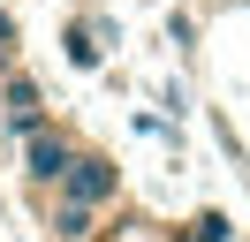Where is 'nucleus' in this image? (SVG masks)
Instances as JSON below:
<instances>
[{
    "label": "nucleus",
    "instance_id": "20e7f679",
    "mask_svg": "<svg viewBox=\"0 0 250 242\" xmlns=\"http://www.w3.org/2000/svg\"><path fill=\"white\" fill-rule=\"evenodd\" d=\"M106 38H114L106 23H83V15H76L61 45H68V60H76V68H99V60H106Z\"/></svg>",
    "mask_w": 250,
    "mask_h": 242
},
{
    "label": "nucleus",
    "instance_id": "f257e3e1",
    "mask_svg": "<svg viewBox=\"0 0 250 242\" xmlns=\"http://www.w3.org/2000/svg\"><path fill=\"white\" fill-rule=\"evenodd\" d=\"M68 159H76V136L68 129H53V121H38L31 136H23V182L31 189H61V174H68Z\"/></svg>",
    "mask_w": 250,
    "mask_h": 242
},
{
    "label": "nucleus",
    "instance_id": "7ed1b4c3",
    "mask_svg": "<svg viewBox=\"0 0 250 242\" xmlns=\"http://www.w3.org/2000/svg\"><path fill=\"white\" fill-rule=\"evenodd\" d=\"M0 121H8V136H31L38 121H46V91H38V76L0 68Z\"/></svg>",
    "mask_w": 250,
    "mask_h": 242
},
{
    "label": "nucleus",
    "instance_id": "f03ea898",
    "mask_svg": "<svg viewBox=\"0 0 250 242\" xmlns=\"http://www.w3.org/2000/svg\"><path fill=\"white\" fill-rule=\"evenodd\" d=\"M114 189H122V174H114L106 151H76L53 197H68V204H91V212H99V204H114Z\"/></svg>",
    "mask_w": 250,
    "mask_h": 242
},
{
    "label": "nucleus",
    "instance_id": "6e6552de",
    "mask_svg": "<svg viewBox=\"0 0 250 242\" xmlns=\"http://www.w3.org/2000/svg\"><path fill=\"white\" fill-rule=\"evenodd\" d=\"M53 242H61V235H53Z\"/></svg>",
    "mask_w": 250,
    "mask_h": 242
},
{
    "label": "nucleus",
    "instance_id": "0eeeda50",
    "mask_svg": "<svg viewBox=\"0 0 250 242\" xmlns=\"http://www.w3.org/2000/svg\"><path fill=\"white\" fill-rule=\"evenodd\" d=\"M16 38H23V30H16V15L0 8V60H16Z\"/></svg>",
    "mask_w": 250,
    "mask_h": 242
},
{
    "label": "nucleus",
    "instance_id": "39448f33",
    "mask_svg": "<svg viewBox=\"0 0 250 242\" xmlns=\"http://www.w3.org/2000/svg\"><path fill=\"white\" fill-rule=\"evenodd\" d=\"M53 235H61V242H91V235H99V212H91V204H68V197H53Z\"/></svg>",
    "mask_w": 250,
    "mask_h": 242
},
{
    "label": "nucleus",
    "instance_id": "423d86ee",
    "mask_svg": "<svg viewBox=\"0 0 250 242\" xmlns=\"http://www.w3.org/2000/svg\"><path fill=\"white\" fill-rule=\"evenodd\" d=\"M182 242H235V220H228V212H197Z\"/></svg>",
    "mask_w": 250,
    "mask_h": 242
}]
</instances>
